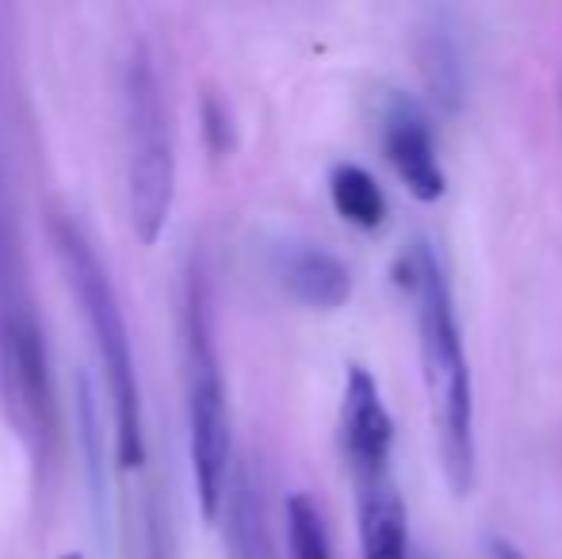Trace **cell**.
Listing matches in <instances>:
<instances>
[{
	"label": "cell",
	"mask_w": 562,
	"mask_h": 559,
	"mask_svg": "<svg viewBox=\"0 0 562 559\" xmlns=\"http://www.w3.org/2000/svg\"><path fill=\"white\" fill-rule=\"evenodd\" d=\"M486 559H525V556H520V548H513L505 537H490L486 540Z\"/></svg>",
	"instance_id": "5bb4252c"
},
{
	"label": "cell",
	"mask_w": 562,
	"mask_h": 559,
	"mask_svg": "<svg viewBox=\"0 0 562 559\" xmlns=\"http://www.w3.org/2000/svg\"><path fill=\"white\" fill-rule=\"evenodd\" d=\"M329 200H334L337 215L345 223L360 226V231H379L386 219V195L375 185L368 169L352 161H340L329 172Z\"/></svg>",
	"instance_id": "8fae6325"
},
{
	"label": "cell",
	"mask_w": 562,
	"mask_h": 559,
	"mask_svg": "<svg viewBox=\"0 0 562 559\" xmlns=\"http://www.w3.org/2000/svg\"><path fill=\"white\" fill-rule=\"evenodd\" d=\"M203 131L211 135V146H215V149L229 146V120L223 115V108H218V104L203 108Z\"/></svg>",
	"instance_id": "4fadbf2b"
},
{
	"label": "cell",
	"mask_w": 562,
	"mask_h": 559,
	"mask_svg": "<svg viewBox=\"0 0 562 559\" xmlns=\"http://www.w3.org/2000/svg\"><path fill=\"white\" fill-rule=\"evenodd\" d=\"M340 445H345V463L352 479L391 471L394 448V422L379 395V383L371 380L368 368L352 365L345 380V399H340Z\"/></svg>",
	"instance_id": "8992f818"
},
{
	"label": "cell",
	"mask_w": 562,
	"mask_h": 559,
	"mask_svg": "<svg viewBox=\"0 0 562 559\" xmlns=\"http://www.w3.org/2000/svg\"><path fill=\"white\" fill-rule=\"evenodd\" d=\"M226 510H229V548H234V559H280L272 525H268L265 491H260L252 471H237V479L229 483Z\"/></svg>",
	"instance_id": "30bf717a"
},
{
	"label": "cell",
	"mask_w": 562,
	"mask_h": 559,
	"mask_svg": "<svg viewBox=\"0 0 562 559\" xmlns=\"http://www.w3.org/2000/svg\"><path fill=\"white\" fill-rule=\"evenodd\" d=\"M352 483L363 559H414L409 556L406 502H402L398 483H394V471L360 476Z\"/></svg>",
	"instance_id": "ba28073f"
},
{
	"label": "cell",
	"mask_w": 562,
	"mask_h": 559,
	"mask_svg": "<svg viewBox=\"0 0 562 559\" xmlns=\"http://www.w3.org/2000/svg\"><path fill=\"white\" fill-rule=\"evenodd\" d=\"M0 399L15 437L43 452L50 440V368L43 329L31 311H8L0 318Z\"/></svg>",
	"instance_id": "5b68a950"
},
{
	"label": "cell",
	"mask_w": 562,
	"mask_h": 559,
	"mask_svg": "<svg viewBox=\"0 0 562 559\" xmlns=\"http://www.w3.org/2000/svg\"><path fill=\"white\" fill-rule=\"evenodd\" d=\"M276 277L291 291V299H299L303 306H314V311H337L352 295V272H348V265L329 254V249L303 246V242L280 249Z\"/></svg>",
	"instance_id": "9c48e42d"
},
{
	"label": "cell",
	"mask_w": 562,
	"mask_h": 559,
	"mask_svg": "<svg viewBox=\"0 0 562 559\" xmlns=\"http://www.w3.org/2000/svg\"><path fill=\"white\" fill-rule=\"evenodd\" d=\"M283 514H288L291 559H334L326 522H322V510L311 494H291L288 506H283Z\"/></svg>",
	"instance_id": "7c38bea8"
},
{
	"label": "cell",
	"mask_w": 562,
	"mask_h": 559,
	"mask_svg": "<svg viewBox=\"0 0 562 559\" xmlns=\"http://www.w3.org/2000/svg\"><path fill=\"white\" fill-rule=\"evenodd\" d=\"M61 559H85L81 552H66V556H61Z\"/></svg>",
	"instance_id": "9a60e30c"
},
{
	"label": "cell",
	"mask_w": 562,
	"mask_h": 559,
	"mask_svg": "<svg viewBox=\"0 0 562 559\" xmlns=\"http://www.w3.org/2000/svg\"><path fill=\"white\" fill-rule=\"evenodd\" d=\"M383 154L414 200L437 203L445 195L448 180L437 161L429 120H425V112L414 100H402V97L391 100V108L383 115Z\"/></svg>",
	"instance_id": "52a82bcc"
},
{
	"label": "cell",
	"mask_w": 562,
	"mask_h": 559,
	"mask_svg": "<svg viewBox=\"0 0 562 559\" xmlns=\"http://www.w3.org/2000/svg\"><path fill=\"white\" fill-rule=\"evenodd\" d=\"M54 246H58V261L69 280V291H74L81 314L89 318L100 368H104V388L108 399H112L115 425V460L119 468L138 471L142 460H146V418H142V388L138 368H134L131 329H126L112 277H108L92 242L69 219H58V226H54Z\"/></svg>",
	"instance_id": "7a4b0ae2"
},
{
	"label": "cell",
	"mask_w": 562,
	"mask_h": 559,
	"mask_svg": "<svg viewBox=\"0 0 562 559\" xmlns=\"http://www.w3.org/2000/svg\"><path fill=\"white\" fill-rule=\"evenodd\" d=\"M188 456L203 522H218L234 483V425H229L226 376L207 326L200 288L188 299Z\"/></svg>",
	"instance_id": "3957f363"
},
{
	"label": "cell",
	"mask_w": 562,
	"mask_h": 559,
	"mask_svg": "<svg viewBox=\"0 0 562 559\" xmlns=\"http://www.w3.org/2000/svg\"><path fill=\"white\" fill-rule=\"evenodd\" d=\"M126 208L131 226L142 246H154L161 238L172 211V185H177V165H172V131L165 112L161 81H157L154 58L146 46H134L126 62Z\"/></svg>",
	"instance_id": "277c9868"
},
{
	"label": "cell",
	"mask_w": 562,
	"mask_h": 559,
	"mask_svg": "<svg viewBox=\"0 0 562 559\" xmlns=\"http://www.w3.org/2000/svg\"><path fill=\"white\" fill-rule=\"evenodd\" d=\"M394 277L414 299L417 314V345H422V376L429 391V411L440 440V463L451 494H471L474 487V395H471V368L463 357L456 306H451L448 277L440 269L429 242L417 238L398 257Z\"/></svg>",
	"instance_id": "6da1fadb"
}]
</instances>
